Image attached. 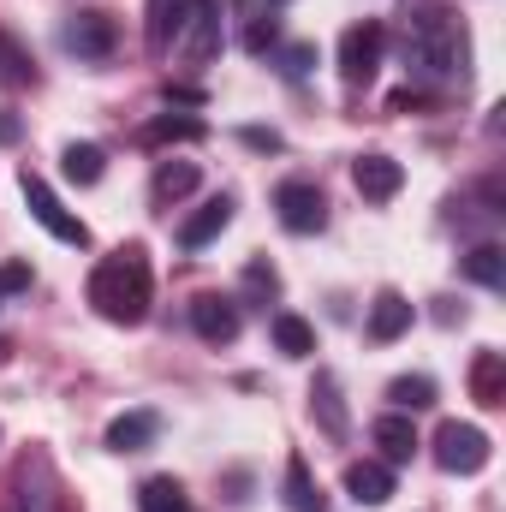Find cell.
Instances as JSON below:
<instances>
[{
    "instance_id": "19",
    "label": "cell",
    "mask_w": 506,
    "mask_h": 512,
    "mask_svg": "<svg viewBox=\"0 0 506 512\" xmlns=\"http://www.w3.org/2000/svg\"><path fill=\"white\" fill-rule=\"evenodd\" d=\"M471 399L477 405H506V358L495 352V346H483L477 358H471Z\"/></svg>"
},
{
    "instance_id": "2",
    "label": "cell",
    "mask_w": 506,
    "mask_h": 512,
    "mask_svg": "<svg viewBox=\"0 0 506 512\" xmlns=\"http://www.w3.org/2000/svg\"><path fill=\"white\" fill-rule=\"evenodd\" d=\"M90 304H96V316H108L120 328H137L149 316V304H155L149 251L143 245H120L114 256H102L96 274H90Z\"/></svg>"
},
{
    "instance_id": "26",
    "label": "cell",
    "mask_w": 506,
    "mask_h": 512,
    "mask_svg": "<svg viewBox=\"0 0 506 512\" xmlns=\"http://www.w3.org/2000/svg\"><path fill=\"white\" fill-rule=\"evenodd\" d=\"M42 72H36V60H30V48L12 36V30H0V84H12V90H24V84H36Z\"/></svg>"
},
{
    "instance_id": "11",
    "label": "cell",
    "mask_w": 506,
    "mask_h": 512,
    "mask_svg": "<svg viewBox=\"0 0 506 512\" xmlns=\"http://www.w3.org/2000/svg\"><path fill=\"white\" fill-rule=\"evenodd\" d=\"M310 417H316V429H322L328 441H346V435H352L346 393H340V376H334V370H316V382H310Z\"/></svg>"
},
{
    "instance_id": "13",
    "label": "cell",
    "mask_w": 506,
    "mask_h": 512,
    "mask_svg": "<svg viewBox=\"0 0 506 512\" xmlns=\"http://www.w3.org/2000/svg\"><path fill=\"white\" fill-rule=\"evenodd\" d=\"M227 227H233V197L221 191V197H209L197 215H185V221H179V245H185V251H203V245H215Z\"/></svg>"
},
{
    "instance_id": "31",
    "label": "cell",
    "mask_w": 506,
    "mask_h": 512,
    "mask_svg": "<svg viewBox=\"0 0 506 512\" xmlns=\"http://www.w3.org/2000/svg\"><path fill=\"white\" fill-rule=\"evenodd\" d=\"M274 42H280V24H274L268 12H262V18H251V30H245V48H251V54H268Z\"/></svg>"
},
{
    "instance_id": "23",
    "label": "cell",
    "mask_w": 506,
    "mask_h": 512,
    "mask_svg": "<svg viewBox=\"0 0 506 512\" xmlns=\"http://www.w3.org/2000/svg\"><path fill=\"white\" fill-rule=\"evenodd\" d=\"M203 137H209V126L197 114H161V120L143 126V143L149 149H161V143H203Z\"/></svg>"
},
{
    "instance_id": "17",
    "label": "cell",
    "mask_w": 506,
    "mask_h": 512,
    "mask_svg": "<svg viewBox=\"0 0 506 512\" xmlns=\"http://www.w3.org/2000/svg\"><path fill=\"white\" fill-rule=\"evenodd\" d=\"M411 316H417V310H411V298H405V292H393V286L376 292V304H370V340H376V346L399 340V334L411 328Z\"/></svg>"
},
{
    "instance_id": "9",
    "label": "cell",
    "mask_w": 506,
    "mask_h": 512,
    "mask_svg": "<svg viewBox=\"0 0 506 512\" xmlns=\"http://www.w3.org/2000/svg\"><path fill=\"white\" fill-rule=\"evenodd\" d=\"M274 215H280L286 233H322L328 227V197L310 179H286V185H274Z\"/></svg>"
},
{
    "instance_id": "33",
    "label": "cell",
    "mask_w": 506,
    "mask_h": 512,
    "mask_svg": "<svg viewBox=\"0 0 506 512\" xmlns=\"http://www.w3.org/2000/svg\"><path fill=\"white\" fill-rule=\"evenodd\" d=\"M245 143H251V149H280V131H262V126H251V131H245Z\"/></svg>"
},
{
    "instance_id": "5",
    "label": "cell",
    "mask_w": 506,
    "mask_h": 512,
    "mask_svg": "<svg viewBox=\"0 0 506 512\" xmlns=\"http://www.w3.org/2000/svg\"><path fill=\"white\" fill-rule=\"evenodd\" d=\"M489 453H495V441L477 429V423H441L435 429V465L441 471H453V477H477L483 465H489Z\"/></svg>"
},
{
    "instance_id": "28",
    "label": "cell",
    "mask_w": 506,
    "mask_h": 512,
    "mask_svg": "<svg viewBox=\"0 0 506 512\" xmlns=\"http://www.w3.org/2000/svg\"><path fill=\"white\" fill-rule=\"evenodd\" d=\"M387 399H393V411H405V417H411V411H429V405H435V382H429V376H399V382L387 387Z\"/></svg>"
},
{
    "instance_id": "35",
    "label": "cell",
    "mask_w": 506,
    "mask_h": 512,
    "mask_svg": "<svg viewBox=\"0 0 506 512\" xmlns=\"http://www.w3.org/2000/svg\"><path fill=\"white\" fill-rule=\"evenodd\" d=\"M6 358H12V346H6V340H0V364H6Z\"/></svg>"
},
{
    "instance_id": "22",
    "label": "cell",
    "mask_w": 506,
    "mask_h": 512,
    "mask_svg": "<svg viewBox=\"0 0 506 512\" xmlns=\"http://www.w3.org/2000/svg\"><path fill=\"white\" fill-rule=\"evenodd\" d=\"M459 274L477 280V286H489V292H501L506 286V251L501 245H471V251L459 256Z\"/></svg>"
},
{
    "instance_id": "3",
    "label": "cell",
    "mask_w": 506,
    "mask_h": 512,
    "mask_svg": "<svg viewBox=\"0 0 506 512\" xmlns=\"http://www.w3.org/2000/svg\"><path fill=\"white\" fill-rule=\"evenodd\" d=\"M6 512H66V489H60V471L42 447H30L18 465H12V483H6Z\"/></svg>"
},
{
    "instance_id": "15",
    "label": "cell",
    "mask_w": 506,
    "mask_h": 512,
    "mask_svg": "<svg viewBox=\"0 0 506 512\" xmlns=\"http://www.w3.org/2000/svg\"><path fill=\"white\" fill-rule=\"evenodd\" d=\"M370 441H376L381 465H411V453L423 447L417 441V429H411V417L405 411H387V417H376V429H370Z\"/></svg>"
},
{
    "instance_id": "30",
    "label": "cell",
    "mask_w": 506,
    "mask_h": 512,
    "mask_svg": "<svg viewBox=\"0 0 506 512\" xmlns=\"http://www.w3.org/2000/svg\"><path fill=\"white\" fill-rule=\"evenodd\" d=\"M310 66H316V48H310V42H292V48H280V72H286L292 84H298Z\"/></svg>"
},
{
    "instance_id": "12",
    "label": "cell",
    "mask_w": 506,
    "mask_h": 512,
    "mask_svg": "<svg viewBox=\"0 0 506 512\" xmlns=\"http://www.w3.org/2000/svg\"><path fill=\"white\" fill-rule=\"evenodd\" d=\"M352 185H358L364 203H387V197H399L405 167H399L393 155H358V161H352Z\"/></svg>"
},
{
    "instance_id": "36",
    "label": "cell",
    "mask_w": 506,
    "mask_h": 512,
    "mask_svg": "<svg viewBox=\"0 0 506 512\" xmlns=\"http://www.w3.org/2000/svg\"><path fill=\"white\" fill-rule=\"evenodd\" d=\"M274 6H286V0H274Z\"/></svg>"
},
{
    "instance_id": "29",
    "label": "cell",
    "mask_w": 506,
    "mask_h": 512,
    "mask_svg": "<svg viewBox=\"0 0 506 512\" xmlns=\"http://www.w3.org/2000/svg\"><path fill=\"white\" fill-rule=\"evenodd\" d=\"M245 298H256V304H274L280 298V274H274L268 256H251L245 262Z\"/></svg>"
},
{
    "instance_id": "4",
    "label": "cell",
    "mask_w": 506,
    "mask_h": 512,
    "mask_svg": "<svg viewBox=\"0 0 506 512\" xmlns=\"http://www.w3.org/2000/svg\"><path fill=\"white\" fill-rule=\"evenodd\" d=\"M18 191H24V203H30L36 227H48L60 245H78V251L90 245V227H84V221H78V215H72V209L54 197V185H48V179H36V173L24 167V173H18Z\"/></svg>"
},
{
    "instance_id": "18",
    "label": "cell",
    "mask_w": 506,
    "mask_h": 512,
    "mask_svg": "<svg viewBox=\"0 0 506 512\" xmlns=\"http://www.w3.org/2000/svg\"><path fill=\"white\" fill-rule=\"evenodd\" d=\"M155 435H161V417L155 411H120L108 423V453H143Z\"/></svg>"
},
{
    "instance_id": "25",
    "label": "cell",
    "mask_w": 506,
    "mask_h": 512,
    "mask_svg": "<svg viewBox=\"0 0 506 512\" xmlns=\"http://www.w3.org/2000/svg\"><path fill=\"white\" fill-rule=\"evenodd\" d=\"M286 507L292 512H328L322 489H316V477H310V465H304L298 453L286 459Z\"/></svg>"
},
{
    "instance_id": "21",
    "label": "cell",
    "mask_w": 506,
    "mask_h": 512,
    "mask_svg": "<svg viewBox=\"0 0 506 512\" xmlns=\"http://www.w3.org/2000/svg\"><path fill=\"white\" fill-rule=\"evenodd\" d=\"M268 334H274V352H280V358H310V352H316V328H310L304 316H292V310H274Z\"/></svg>"
},
{
    "instance_id": "20",
    "label": "cell",
    "mask_w": 506,
    "mask_h": 512,
    "mask_svg": "<svg viewBox=\"0 0 506 512\" xmlns=\"http://www.w3.org/2000/svg\"><path fill=\"white\" fill-rule=\"evenodd\" d=\"M197 161H161L155 167V179H149V197H155V209H167V203H179V197H191L197 191Z\"/></svg>"
},
{
    "instance_id": "16",
    "label": "cell",
    "mask_w": 506,
    "mask_h": 512,
    "mask_svg": "<svg viewBox=\"0 0 506 512\" xmlns=\"http://www.w3.org/2000/svg\"><path fill=\"white\" fill-rule=\"evenodd\" d=\"M346 495H352L358 507L393 501V465H381V459H352V465H346Z\"/></svg>"
},
{
    "instance_id": "34",
    "label": "cell",
    "mask_w": 506,
    "mask_h": 512,
    "mask_svg": "<svg viewBox=\"0 0 506 512\" xmlns=\"http://www.w3.org/2000/svg\"><path fill=\"white\" fill-rule=\"evenodd\" d=\"M18 131H24L18 126V114H0V143H18Z\"/></svg>"
},
{
    "instance_id": "24",
    "label": "cell",
    "mask_w": 506,
    "mask_h": 512,
    "mask_svg": "<svg viewBox=\"0 0 506 512\" xmlns=\"http://www.w3.org/2000/svg\"><path fill=\"white\" fill-rule=\"evenodd\" d=\"M60 173H66L72 185H96V179L108 173V149H96V143H66Z\"/></svg>"
},
{
    "instance_id": "1",
    "label": "cell",
    "mask_w": 506,
    "mask_h": 512,
    "mask_svg": "<svg viewBox=\"0 0 506 512\" xmlns=\"http://www.w3.org/2000/svg\"><path fill=\"white\" fill-rule=\"evenodd\" d=\"M405 72H411V90H459L471 78V42L465 30L453 24V12H417L405 24Z\"/></svg>"
},
{
    "instance_id": "27",
    "label": "cell",
    "mask_w": 506,
    "mask_h": 512,
    "mask_svg": "<svg viewBox=\"0 0 506 512\" xmlns=\"http://www.w3.org/2000/svg\"><path fill=\"white\" fill-rule=\"evenodd\" d=\"M137 507L143 512H191V501H185V489L173 477H143L137 483Z\"/></svg>"
},
{
    "instance_id": "10",
    "label": "cell",
    "mask_w": 506,
    "mask_h": 512,
    "mask_svg": "<svg viewBox=\"0 0 506 512\" xmlns=\"http://www.w3.org/2000/svg\"><path fill=\"white\" fill-rule=\"evenodd\" d=\"M191 328H197V340L203 346H233L239 340V298H221V292H203V298H191Z\"/></svg>"
},
{
    "instance_id": "6",
    "label": "cell",
    "mask_w": 506,
    "mask_h": 512,
    "mask_svg": "<svg viewBox=\"0 0 506 512\" xmlns=\"http://www.w3.org/2000/svg\"><path fill=\"white\" fill-rule=\"evenodd\" d=\"M381 48H387V30H381L376 18H364V24H352V30L340 36V78H346L352 90H370V84H376Z\"/></svg>"
},
{
    "instance_id": "32",
    "label": "cell",
    "mask_w": 506,
    "mask_h": 512,
    "mask_svg": "<svg viewBox=\"0 0 506 512\" xmlns=\"http://www.w3.org/2000/svg\"><path fill=\"white\" fill-rule=\"evenodd\" d=\"M30 286V262H6L0 268V292H24Z\"/></svg>"
},
{
    "instance_id": "8",
    "label": "cell",
    "mask_w": 506,
    "mask_h": 512,
    "mask_svg": "<svg viewBox=\"0 0 506 512\" xmlns=\"http://www.w3.org/2000/svg\"><path fill=\"white\" fill-rule=\"evenodd\" d=\"M60 42H66V54H78V60H114V48H120V24L108 18V12H72L66 18V30H60Z\"/></svg>"
},
{
    "instance_id": "7",
    "label": "cell",
    "mask_w": 506,
    "mask_h": 512,
    "mask_svg": "<svg viewBox=\"0 0 506 512\" xmlns=\"http://www.w3.org/2000/svg\"><path fill=\"white\" fill-rule=\"evenodd\" d=\"M167 54H173L179 66H209V60L221 54V0H197Z\"/></svg>"
},
{
    "instance_id": "14",
    "label": "cell",
    "mask_w": 506,
    "mask_h": 512,
    "mask_svg": "<svg viewBox=\"0 0 506 512\" xmlns=\"http://www.w3.org/2000/svg\"><path fill=\"white\" fill-rule=\"evenodd\" d=\"M191 6H197V0H149V6H143V42H149V54L167 60V48H173V36L185 30Z\"/></svg>"
}]
</instances>
